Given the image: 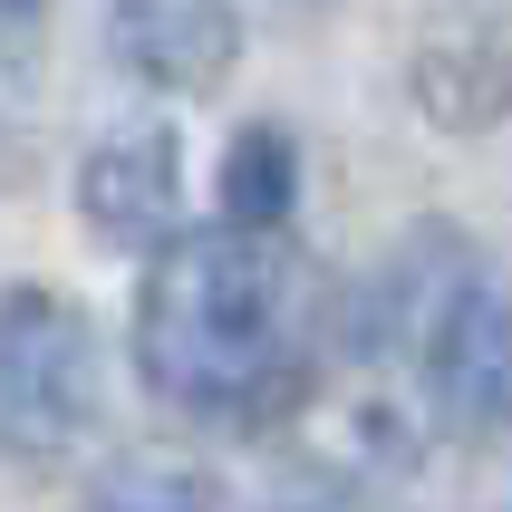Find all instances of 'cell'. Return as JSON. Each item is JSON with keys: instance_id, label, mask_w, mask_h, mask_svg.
Segmentation results:
<instances>
[{"instance_id": "1", "label": "cell", "mask_w": 512, "mask_h": 512, "mask_svg": "<svg viewBox=\"0 0 512 512\" xmlns=\"http://www.w3.org/2000/svg\"><path fill=\"white\" fill-rule=\"evenodd\" d=\"M136 368L184 416H271L310 368V281L271 232H174L136 300Z\"/></svg>"}, {"instance_id": "2", "label": "cell", "mask_w": 512, "mask_h": 512, "mask_svg": "<svg viewBox=\"0 0 512 512\" xmlns=\"http://www.w3.org/2000/svg\"><path fill=\"white\" fill-rule=\"evenodd\" d=\"M97 416V339L58 290H0V455H68Z\"/></svg>"}, {"instance_id": "3", "label": "cell", "mask_w": 512, "mask_h": 512, "mask_svg": "<svg viewBox=\"0 0 512 512\" xmlns=\"http://www.w3.org/2000/svg\"><path fill=\"white\" fill-rule=\"evenodd\" d=\"M406 368L445 426L512 435V290H493L484 271H445L406 319Z\"/></svg>"}, {"instance_id": "4", "label": "cell", "mask_w": 512, "mask_h": 512, "mask_svg": "<svg viewBox=\"0 0 512 512\" xmlns=\"http://www.w3.org/2000/svg\"><path fill=\"white\" fill-rule=\"evenodd\" d=\"M107 39L145 87L203 97V87H223L232 49H242V20H232V0H116Z\"/></svg>"}, {"instance_id": "5", "label": "cell", "mask_w": 512, "mask_h": 512, "mask_svg": "<svg viewBox=\"0 0 512 512\" xmlns=\"http://www.w3.org/2000/svg\"><path fill=\"white\" fill-rule=\"evenodd\" d=\"M174 203H184V155H174L165 126H116L78 165V213L107 242H165Z\"/></svg>"}, {"instance_id": "6", "label": "cell", "mask_w": 512, "mask_h": 512, "mask_svg": "<svg viewBox=\"0 0 512 512\" xmlns=\"http://www.w3.org/2000/svg\"><path fill=\"white\" fill-rule=\"evenodd\" d=\"M290 184H300L290 136L281 126H242V145H232V165H223V223L232 232H281Z\"/></svg>"}, {"instance_id": "7", "label": "cell", "mask_w": 512, "mask_h": 512, "mask_svg": "<svg viewBox=\"0 0 512 512\" xmlns=\"http://www.w3.org/2000/svg\"><path fill=\"white\" fill-rule=\"evenodd\" d=\"M87 512H203V484L194 474H165V464H136V474H116Z\"/></svg>"}]
</instances>
